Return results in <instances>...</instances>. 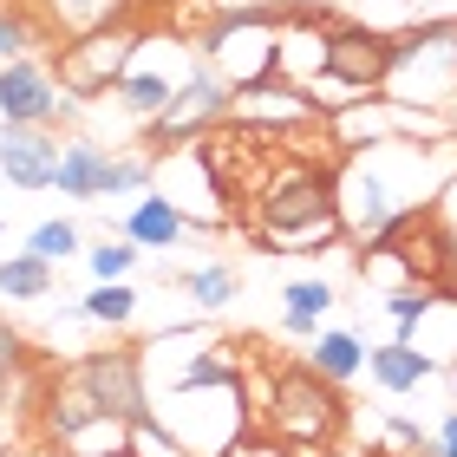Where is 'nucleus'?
I'll return each instance as SVG.
<instances>
[{"label": "nucleus", "instance_id": "nucleus-21", "mask_svg": "<svg viewBox=\"0 0 457 457\" xmlns=\"http://www.w3.org/2000/svg\"><path fill=\"white\" fill-rule=\"evenodd\" d=\"M137 307H144V295L131 281H98L92 295H79L72 307H66V320H92V327H131L137 320Z\"/></svg>", "mask_w": 457, "mask_h": 457}, {"label": "nucleus", "instance_id": "nucleus-9", "mask_svg": "<svg viewBox=\"0 0 457 457\" xmlns=\"http://www.w3.org/2000/svg\"><path fill=\"white\" fill-rule=\"evenodd\" d=\"M228 98H236V86L203 59V66L190 72V86L177 92V105L163 112L157 124H151V144L157 151H183V144H203L216 131V124H228Z\"/></svg>", "mask_w": 457, "mask_h": 457}, {"label": "nucleus", "instance_id": "nucleus-37", "mask_svg": "<svg viewBox=\"0 0 457 457\" xmlns=\"http://www.w3.org/2000/svg\"><path fill=\"white\" fill-rule=\"evenodd\" d=\"M242 7H275V0H216V13H242Z\"/></svg>", "mask_w": 457, "mask_h": 457}, {"label": "nucleus", "instance_id": "nucleus-28", "mask_svg": "<svg viewBox=\"0 0 457 457\" xmlns=\"http://www.w3.org/2000/svg\"><path fill=\"white\" fill-rule=\"evenodd\" d=\"M137 255H144V248H137L131 236H118V242H92V248H86V262H92V275H98V281H131Z\"/></svg>", "mask_w": 457, "mask_h": 457}, {"label": "nucleus", "instance_id": "nucleus-15", "mask_svg": "<svg viewBox=\"0 0 457 457\" xmlns=\"http://www.w3.org/2000/svg\"><path fill=\"white\" fill-rule=\"evenodd\" d=\"M386 66H392V39L379 27L334 20V33H327V72H340L346 86H360V92H379L386 86Z\"/></svg>", "mask_w": 457, "mask_h": 457}, {"label": "nucleus", "instance_id": "nucleus-40", "mask_svg": "<svg viewBox=\"0 0 457 457\" xmlns=\"http://www.w3.org/2000/svg\"><path fill=\"white\" fill-rule=\"evenodd\" d=\"M0 236H7V228H0Z\"/></svg>", "mask_w": 457, "mask_h": 457}, {"label": "nucleus", "instance_id": "nucleus-19", "mask_svg": "<svg viewBox=\"0 0 457 457\" xmlns=\"http://www.w3.org/2000/svg\"><path fill=\"white\" fill-rule=\"evenodd\" d=\"M366 366H372V386L392 392V399H399V392H419L431 372H438V360H431L425 346H411V340H386V346H372V353H366Z\"/></svg>", "mask_w": 457, "mask_h": 457}, {"label": "nucleus", "instance_id": "nucleus-7", "mask_svg": "<svg viewBox=\"0 0 457 457\" xmlns=\"http://www.w3.org/2000/svg\"><path fill=\"white\" fill-rule=\"evenodd\" d=\"M203 66V53H196V39H177V33H144V46H137V59L124 66V79H118V105L131 112L137 124H157L163 112L177 105V92L190 86V72Z\"/></svg>", "mask_w": 457, "mask_h": 457}, {"label": "nucleus", "instance_id": "nucleus-26", "mask_svg": "<svg viewBox=\"0 0 457 457\" xmlns=\"http://www.w3.org/2000/svg\"><path fill=\"white\" fill-rule=\"evenodd\" d=\"M438 301H451L438 281H405V287H392V295H386V314L399 320V340H411V327H419Z\"/></svg>", "mask_w": 457, "mask_h": 457}, {"label": "nucleus", "instance_id": "nucleus-29", "mask_svg": "<svg viewBox=\"0 0 457 457\" xmlns=\"http://www.w3.org/2000/svg\"><path fill=\"white\" fill-rule=\"evenodd\" d=\"M151 183H157V163H151V157H112V170H105V203H124V196L151 190Z\"/></svg>", "mask_w": 457, "mask_h": 457}, {"label": "nucleus", "instance_id": "nucleus-1", "mask_svg": "<svg viewBox=\"0 0 457 457\" xmlns=\"http://www.w3.org/2000/svg\"><path fill=\"white\" fill-rule=\"evenodd\" d=\"M451 183V151L445 137L411 144V137H386L366 151H346V163L334 170V203H340V228L353 242H386L405 216H419L431 196Z\"/></svg>", "mask_w": 457, "mask_h": 457}, {"label": "nucleus", "instance_id": "nucleus-31", "mask_svg": "<svg viewBox=\"0 0 457 457\" xmlns=\"http://www.w3.org/2000/svg\"><path fill=\"white\" fill-rule=\"evenodd\" d=\"M281 307H287V314H307V320H320L327 307H334V287H327L320 275H301V281H287V287H281Z\"/></svg>", "mask_w": 457, "mask_h": 457}, {"label": "nucleus", "instance_id": "nucleus-30", "mask_svg": "<svg viewBox=\"0 0 457 457\" xmlns=\"http://www.w3.org/2000/svg\"><path fill=\"white\" fill-rule=\"evenodd\" d=\"M27 248H33L39 262H72V255H79V222H66V216L39 222L33 236H27Z\"/></svg>", "mask_w": 457, "mask_h": 457}, {"label": "nucleus", "instance_id": "nucleus-25", "mask_svg": "<svg viewBox=\"0 0 457 457\" xmlns=\"http://www.w3.org/2000/svg\"><path fill=\"white\" fill-rule=\"evenodd\" d=\"M124 445H131V419H92V425H79L72 438H66V457H124Z\"/></svg>", "mask_w": 457, "mask_h": 457}, {"label": "nucleus", "instance_id": "nucleus-5", "mask_svg": "<svg viewBox=\"0 0 457 457\" xmlns=\"http://www.w3.org/2000/svg\"><path fill=\"white\" fill-rule=\"evenodd\" d=\"M137 46H144V27H137V13H124V20H112V27H98V33L59 39L53 72H59V86H66L72 105H98L105 92H118V79L137 59Z\"/></svg>", "mask_w": 457, "mask_h": 457}, {"label": "nucleus", "instance_id": "nucleus-36", "mask_svg": "<svg viewBox=\"0 0 457 457\" xmlns=\"http://www.w3.org/2000/svg\"><path fill=\"white\" fill-rule=\"evenodd\" d=\"M431 451H438V457H457V411L438 425V445H431Z\"/></svg>", "mask_w": 457, "mask_h": 457}, {"label": "nucleus", "instance_id": "nucleus-16", "mask_svg": "<svg viewBox=\"0 0 457 457\" xmlns=\"http://www.w3.org/2000/svg\"><path fill=\"white\" fill-rule=\"evenodd\" d=\"M327 33H334V20L320 7H295L281 13V46H275V79L287 86H314L327 72Z\"/></svg>", "mask_w": 457, "mask_h": 457}, {"label": "nucleus", "instance_id": "nucleus-4", "mask_svg": "<svg viewBox=\"0 0 457 457\" xmlns=\"http://www.w3.org/2000/svg\"><path fill=\"white\" fill-rule=\"evenodd\" d=\"M379 92L392 105H411V112L457 105V27L451 20H431V27L392 39V66H386Z\"/></svg>", "mask_w": 457, "mask_h": 457}, {"label": "nucleus", "instance_id": "nucleus-33", "mask_svg": "<svg viewBox=\"0 0 457 457\" xmlns=\"http://www.w3.org/2000/svg\"><path fill=\"white\" fill-rule=\"evenodd\" d=\"M13 372H27V340H20V327L0 320V379H13Z\"/></svg>", "mask_w": 457, "mask_h": 457}, {"label": "nucleus", "instance_id": "nucleus-8", "mask_svg": "<svg viewBox=\"0 0 457 457\" xmlns=\"http://www.w3.org/2000/svg\"><path fill=\"white\" fill-rule=\"evenodd\" d=\"M275 46H281V13L275 7H242V13H210L196 33V53L228 79V86H255L275 79Z\"/></svg>", "mask_w": 457, "mask_h": 457}, {"label": "nucleus", "instance_id": "nucleus-27", "mask_svg": "<svg viewBox=\"0 0 457 457\" xmlns=\"http://www.w3.org/2000/svg\"><path fill=\"white\" fill-rule=\"evenodd\" d=\"M124 457H190V445H183L177 431L157 419V411H144V419L131 425V445H124Z\"/></svg>", "mask_w": 457, "mask_h": 457}, {"label": "nucleus", "instance_id": "nucleus-20", "mask_svg": "<svg viewBox=\"0 0 457 457\" xmlns=\"http://www.w3.org/2000/svg\"><path fill=\"white\" fill-rule=\"evenodd\" d=\"M307 366H314L320 379L346 386V379H360V372H366V340L346 334V327H320L314 346H307Z\"/></svg>", "mask_w": 457, "mask_h": 457}, {"label": "nucleus", "instance_id": "nucleus-6", "mask_svg": "<svg viewBox=\"0 0 457 457\" xmlns=\"http://www.w3.org/2000/svg\"><path fill=\"white\" fill-rule=\"evenodd\" d=\"M255 431H268V438L287 445V451H320V445H334V431H340L334 379H320L314 366L281 372L275 392H268V405H262V419H255Z\"/></svg>", "mask_w": 457, "mask_h": 457}, {"label": "nucleus", "instance_id": "nucleus-39", "mask_svg": "<svg viewBox=\"0 0 457 457\" xmlns=\"http://www.w3.org/2000/svg\"><path fill=\"white\" fill-rule=\"evenodd\" d=\"M287 7H327V0H287Z\"/></svg>", "mask_w": 457, "mask_h": 457}, {"label": "nucleus", "instance_id": "nucleus-12", "mask_svg": "<svg viewBox=\"0 0 457 457\" xmlns=\"http://www.w3.org/2000/svg\"><path fill=\"white\" fill-rule=\"evenodd\" d=\"M151 190H163L196 228H216V222L228 216V203L216 196L222 177H216V163H210V151H203V144H183V151L163 157V177L151 183Z\"/></svg>", "mask_w": 457, "mask_h": 457}, {"label": "nucleus", "instance_id": "nucleus-14", "mask_svg": "<svg viewBox=\"0 0 457 457\" xmlns=\"http://www.w3.org/2000/svg\"><path fill=\"white\" fill-rule=\"evenodd\" d=\"M66 144L53 137V124H0V177L13 190H53Z\"/></svg>", "mask_w": 457, "mask_h": 457}, {"label": "nucleus", "instance_id": "nucleus-17", "mask_svg": "<svg viewBox=\"0 0 457 457\" xmlns=\"http://www.w3.org/2000/svg\"><path fill=\"white\" fill-rule=\"evenodd\" d=\"M190 216H183L177 210V203L170 196H163V190H144L137 203H131V210H124V222H118V236H131L137 248H144V255H163V248H177L183 236H190Z\"/></svg>", "mask_w": 457, "mask_h": 457}, {"label": "nucleus", "instance_id": "nucleus-3", "mask_svg": "<svg viewBox=\"0 0 457 457\" xmlns=\"http://www.w3.org/2000/svg\"><path fill=\"white\" fill-rule=\"evenodd\" d=\"M151 411L177 431L190 457H228L248 431H255V411H248L242 372L236 379H203V386H170L151 392Z\"/></svg>", "mask_w": 457, "mask_h": 457}, {"label": "nucleus", "instance_id": "nucleus-24", "mask_svg": "<svg viewBox=\"0 0 457 457\" xmlns=\"http://www.w3.org/2000/svg\"><path fill=\"white\" fill-rule=\"evenodd\" d=\"M0 295H7V301H46L53 295V262H39L33 255V248H20V255H7V262H0Z\"/></svg>", "mask_w": 457, "mask_h": 457}, {"label": "nucleus", "instance_id": "nucleus-11", "mask_svg": "<svg viewBox=\"0 0 457 457\" xmlns=\"http://www.w3.org/2000/svg\"><path fill=\"white\" fill-rule=\"evenodd\" d=\"M228 124L268 131V137H295V131H314V124H327V118L314 112V98H307L301 86H287V79H255V86H236Z\"/></svg>", "mask_w": 457, "mask_h": 457}, {"label": "nucleus", "instance_id": "nucleus-10", "mask_svg": "<svg viewBox=\"0 0 457 457\" xmlns=\"http://www.w3.org/2000/svg\"><path fill=\"white\" fill-rule=\"evenodd\" d=\"M79 105L66 98V86H59V72H53V59H33V53H20L0 66V124H59V118H72Z\"/></svg>", "mask_w": 457, "mask_h": 457}, {"label": "nucleus", "instance_id": "nucleus-34", "mask_svg": "<svg viewBox=\"0 0 457 457\" xmlns=\"http://www.w3.org/2000/svg\"><path fill=\"white\" fill-rule=\"evenodd\" d=\"M281 334H287V340H314V334H320V320H307V314H287V307H281Z\"/></svg>", "mask_w": 457, "mask_h": 457}, {"label": "nucleus", "instance_id": "nucleus-22", "mask_svg": "<svg viewBox=\"0 0 457 457\" xmlns=\"http://www.w3.org/2000/svg\"><path fill=\"white\" fill-rule=\"evenodd\" d=\"M137 0H39V13H46V27L53 33H98V27H112V20H124Z\"/></svg>", "mask_w": 457, "mask_h": 457}, {"label": "nucleus", "instance_id": "nucleus-32", "mask_svg": "<svg viewBox=\"0 0 457 457\" xmlns=\"http://www.w3.org/2000/svg\"><path fill=\"white\" fill-rule=\"evenodd\" d=\"M27 39H33V27H27V13L0 7V66H7V59H20V53H27Z\"/></svg>", "mask_w": 457, "mask_h": 457}, {"label": "nucleus", "instance_id": "nucleus-23", "mask_svg": "<svg viewBox=\"0 0 457 457\" xmlns=\"http://www.w3.org/2000/svg\"><path fill=\"white\" fill-rule=\"evenodd\" d=\"M177 287H183V295H190V301L203 307V314H222V307L242 295V275H236L228 262H203V268H183V275H177Z\"/></svg>", "mask_w": 457, "mask_h": 457}, {"label": "nucleus", "instance_id": "nucleus-13", "mask_svg": "<svg viewBox=\"0 0 457 457\" xmlns=\"http://www.w3.org/2000/svg\"><path fill=\"white\" fill-rule=\"evenodd\" d=\"M79 372H86V386L98 392V405L112 411V419H144L151 411V379H144V360L131 346H98L86 353V360H72Z\"/></svg>", "mask_w": 457, "mask_h": 457}, {"label": "nucleus", "instance_id": "nucleus-38", "mask_svg": "<svg viewBox=\"0 0 457 457\" xmlns=\"http://www.w3.org/2000/svg\"><path fill=\"white\" fill-rule=\"evenodd\" d=\"M301 457H346V451H334V445H320V451H301Z\"/></svg>", "mask_w": 457, "mask_h": 457}, {"label": "nucleus", "instance_id": "nucleus-35", "mask_svg": "<svg viewBox=\"0 0 457 457\" xmlns=\"http://www.w3.org/2000/svg\"><path fill=\"white\" fill-rule=\"evenodd\" d=\"M386 438H392V445H425V431L411 425V419H386Z\"/></svg>", "mask_w": 457, "mask_h": 457}, {"label": "nucleus", "instance_id": "nucleus-18", "mask_svg": "<svg viewBox=\"0 0 457 457\" xmlns=\"http://www.w3.org/2000/svg\"><path fill=\"white\" fill-rule=\"evenodd\" d=\"M112 157L118 151H105L98 137H66V157H59V183L53 190H66L72 203H105V170H112Z\"/></svg>", "mask_w": 457, "mask_h": 457}, {"label": "nucleus", "instance_id": "nucleus-2", "mask_svg": "<svg viewBox=\"0 0 457 457\" xmlns=\"http://www.w3.org/2000/svg\"><path fill=\"white\" fill-rule=\"evenodd\" d=\"M262 210H255V228H262V248H334L346 228H340V203H334V177L314 170V163H268V177L255 183Z\"/></svg>", "mask_w": 457, "mask_h": 457}]
</instances>
